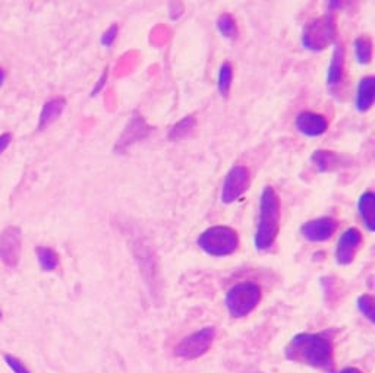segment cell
<instances>
[{
    "instance_id": "obj_7",
    "label": "cell",
    "mask_w": 375,
    "mask_h": 373,
    "mask_svg": "<svg viewBox=\"0 0 375 373\" xmlns=\"http://www.w3.org/2000/svg\"><path fill=\"white\" fill-rule=\"evenodd\" d=\"M251 183V175L248 168L243 166L233 167L226 175L223 186H222V202L223 204H232L238 200L249 188Z\"/></svg>"
},
{
    "instance_id": "obj_18",
    "label": "cell",
    "mask_w": 375,
    "mask_h": 373,
    "mask_svg": "<svg viewBox=\"0 0 375 373\" xmlns=\"http://www.w3.org/2000/svg\"><path fill=\"white\" fill-rule=\"evenodd\" d=\"M37 258L44 271H53L59 265V256L50 247H37Z\"/></svg>"
},
{
    "instance_id": "obj_21",
    "label": "cell",
    "mask_w": 375,
    "mask_h": 373,
    "mask_svg": "<svg viewBox=\"0 0 375 373\" xmlns=\"http://www.w3.org/2000/svg\"><path fill=\"white\" fill-rule=\"evenodd\" d=\"M217 28L220 31V34L227 37V38H234L238 34V28L236 22H234L233 17L230 13H223L220 18L217 21Z\"/></svg>"
},
{
    "instance_id": "obj_30",
    "label": "cell",
    "mask_w": 375,
    "mask_h": 373,
    "mask_svg": "<svg viewBox=\"0 0 375 373\" xmlns=\"http://www.w3.org/2000/svg\"><path fill=\"white\" fill-rule=\"evenodd\" d=\"M0 318H2V314H0Z\"/></svg>"
},
{
    "instance_id": "obj_15",
    "label": "cell",
    "mask_w": 375,
    "mask_h": 373,
    "mask_svg": "<svg viewBox=\"0 0 375 373\" xmlns=\"http://www.w3.org/2000/svg\"><path fill=\"white\" fill-rule=\"evenodd\" d=\"M359 215L369 231L375 230V195L372 192H365L358 200Z\"/></svg>"
},
{
    "instance_id": "obj_25",
    "label": "cell",
    "mask_w": 375,
    "mask_h": 373,
    "mask_svg": "<svg viewBox=\"0 0 375 373\" xmlns=\"http://www.w3.org/2000/svg\"><path fill=\"white\" fill-rule=\"evenodd\" d=\"M328 8L332 10H340L351 3V0H327Z\"/></svg>"
},
{
    "instance_id": "obj_2",
    "label": "cell",
    "mask_w": 375,
    "mask_h": 373,
    "mask_svg": "<svg viewBox=\"0 0 375 373\" xmlns=\"http://www.w3.org/2000/svg\"><path fill=\"white\" fill-rule=\"evenodd\" d=\"M280 228V200L273 188L262 189L260 200V220L255 233L258 251H267L277 239Z\"/></svg>"
},
{
    "instance_id": "obj_20",
    "label": "cell",
    "mask_w": 375,
    "mask_h": 373,
    "mask_svg": "<svg viewBox=\"0 0 375 373\" xmlns=\"http://www.w3.org/2000/svg\"><path fill=\"white\" fill-rule=\"evenodd\" d=\"M195 124H197V122H195V119H194L192 116L185 117V119H182V120L176 124V126H175L174 129L170 131L169 138H170V139H174V141H179V139L186 138L188 135H190V133L194 131Z\"/></svg>"
},
{
    "instance_id": "obj_14",
    "label": "cell",
    "mask_w": 375,
    "mask_h": 373,
    "mask_svg": "<svg viewBox=\"0 0 375 373\" xmlns=\"http://www.w3.org/2000/svg\"><path fill=\"white\" fill-rule=\"evenodd\" d=\"M65 105H66V101L65 98L62 97H57V98H53L50 101H47L44 105H43V110L40 113V123H38V129H45L47 126H50V124L62 115L65 110Z\"/></svg>"
},
{
    "instance_id": "obj_29",
    "label": "cell",
    "mask_w": 375,
    "mask_h": 373,
    "mask_svg": "<svg viewBox=\"0 0 375 373\" xmlns=\"http://www.w3.org/2000/svg\"><path fill=\"white\" fill-rule=\"evenodd\" d=\"M3 82H5V71L0 68V87L3 85Z\"/></svg>"
},
{
    "instance_id": "obj_27",
    "label": "cell",
    "mask_w": 375,
    "mask_h": 373,
    "mask_svg": "<svg viewBox=\"0 0 375 373\" xmlns=\"http://www.w3.org/2000/svg\"><path fill=\"white\" fill-rule=\"evenodd\" d=\"M106 80H107V73L104 72V73H103V76H101V80H100V81L97 82V85H96V89H94V91H92V96H96V94H99V91H100V89L103 88V84L106 82Z\"/></svg>"
},
{
    "instance_id": "obj_26",
    "label": "cell",
    "mask_w": 375,
    "mask_h": 373,
    "mask_svg": "<svg viewBox=\"0 0 375 373\" xmlns=\"http://www.w3.org/2000/svg\"><path fill=\"white\" fill-rule=\"evenodd\" d=\"M10 142H12V135L10 133L0 135V154L5 152V149L10 145Z\"/></svg>"
},
{
    "instance_id": "obj_12",
    "label": "cell",
    "mask_w": 375,
    "mask_h": 373,
    "mask_svg": "<svg viewBox=\"0 0 375 373\" xmlns=\"http://www.w3.org/2000/svg\"><path fill=\"white\" fill-rule=\"evenodd\" d=\"M343 75H345V47L337 44L327 71V84L332 88L337 87L343 81Z\"/></svg>"
},
{
    "instance_id": "obj_10",
    "label": "cell",
    "mask_w": 375,
    "mask_h": 373,
    "mask_svg": "<svg viewBox=\"0 0 375 373\" xmlns=\"http://www.w3.org/2000/svg\"><path fill=\"white\" fill-rule=\"evenodd\" d=\"M337 230V221L330 217L311 220L301 228L302 236L309 242H324L330 239Z\"/></svg>"
},
{
    "instance_id": "obj_19",
    "label": "cell",
    "mask_w": 375,
    "mask_h": 373,
    "mask_svg": "<svg viewBox=\"0 0 375 373\" xmlns=\"http://www.w3.org/2000/svg\"><path fill=\"white\" fill-rule=\"evenodd\" d=\"M233 81V69L229 61H225V64L220 66V71H218V80H217V85H218V91H220V94L223 97H226L230 91V85Z\"/></svg>"
},
{
    "instance_id": "obj_24",
    "label": "cell",
    "mask_w": 375,
    "mask_h": 373,
    "mask_svg": "<svg viewBox=\"0 0 375 373\" xmlns=\"http://www.w3.org/2000/svg\"><path fill=\"white\" fill-rule=\"evenodd\" d=\"M118 33H119V27H118V25H112V27L108 28V29L106 31V33L103 34V37H101V44H103V45H107V47H108V45H112V44L115 43L116 37H118Z\"/></svg>"
},
{
    "instance_id": "obj_3",
    "label": "cell",
    "mask_w": 375,
    "mask_h": 373,
    "mask_svg": "<svg viewBox=\"0 0 375 373\" xmlns=\"http://www.w3.org/2000/svg\"><path fill=\"white\" fill-rule=\"evenodd\" d=\"M198 246L211 256H227L238 249L239 237L227 226H214L198 237Z\"/></svg>"
},
{
    "instance_id": "obj_1",
    "label": "cell",
    "mask_w": 375,
    "mask_h": 373,
    "mask_svg": "<svg viewBox=\"0 0 375 373\" xmlns=\"http://www.w3.org/2000/svg\"><path fill=\"white\" fill-rule=\"evenodd\" d=\"M286 357L292 362L304 363L324 372L334 369V347L332 339L323 334H299L290 339Z\"/></svg>"
},
{
    "instance_id": "obj_23",
    "label": "cell",
    "mask_w": 375,
    "mask_h": 373,
    "mask_svg": "<svg viewBox=\"0 0 375 373\" xmlns=\"http://www.w3.org/2000/svg\"><path fill=\"white\" fill-rule=\"evenodd\" d=\"M5 362L8 363V366L12 369L13 373H29V370L24 366V363H21L17 357L13 356H6Z\"/></svg>"
},
{
    "instance_id": "obj_9",
    "label": "cell",
    "mask_w": 375,
    "mask_h": 373,
    "mask_svg": "<svg viewBox=\"0 0 375 373\" xmlns=\"http://www.w3.org/2000/svg\"><path fill=\"white\" fill-rule=\"evenodd\" d=\"M362 246V235L356 228H349L343 233L336 249V259L340 265H349Z\"/></svg>"
},
{
    "instance_id": "obj_4",
    "label": "cell",
    "mask_w": 375,
    "mask_h": 373,
    "mask_svg": "<svg viewBox=\"0 0 375 373\" xmlns=\"http://www.w3.org/2000/svg\"><path fill=\"white\" fill-rule=\"evenodd\" d=\"M336 37V21L332 13L323 15V17L311 21L302 34L304 47L311 52H321L328 44H332Z\"/></svg>"
},
{
    "instance_id": "obj_28",
    "label": "cell",
    "mask_w": 375,
    "mask_h": 373,
    "mask_svg": "<svg viewBox=\"0 0 375 373\" xmlns=\"http://www.w3.org/2000/svg\"><path fill=\"white\" fill-rule=\"evenodd\" d=\"M340 373H362V372L355 369V367H349V369H343Z\"/></svg>"
},
{
    "instance_id": "obj_22",
    "label": "cell",
    "mask_w": 375,
    "mask_h": 373,
    "mask_svg": "<svg viewBox=\"0 0 375 373\" xmlns=\"http://www.w3.org/2000/svg\"><path fill=\"white\" fill-rule=\"evenodd\" d=\"M358 307L369 321H374V299H372V296H368V294H365V296L359 298Z\"/></svg>"
},
{
    "instance_id": "obj_11",
    "label": "cell",
    "mask_w": 375,
    "mask_h": 373,
    "mask_svg": "<svg viewBox=\"0 0 375 373\" xmlns=\"http://www.w3.org/2000/svg\"><path fill=\"white\" fill-rule=\"evenodd\" d=\"M296 128L305 136H321L328 128V120L318 113L302 112L296 117Z\"/></svg>"
},
{
    "instance_id": "obj_17",
    "label": "cell",
    "mask_w": 375,
    "mask_h": 373,
    "mask_svg": "<svg viewBox=\"0 0 375 373\" xmlns=\"http://www.w3.org/2000/svg\"><path fill=\"white\" fill-rule=\"evenodd\" d=\"M355 56L361 65H369L372 60V41L368 37H359L355 41Z\"/></svg>"
},
{
    "instance_id": "obj_16",
    "label": "cell",
    "mask_w": 375,
    "mask_h": 373,
    "mask_svg": "<svg viewBox=\"0 0 375 373\" xmlns=\"http://www.w3.org/2000/svg\"><path fill=\"white\" fill-rule=\"evenodd\" d=\"M311 160H312V164H314V167L318 170V172L327 173V172H332V170L339 167L340 155L333 152V151L321 149V151H316L314 154H312Z\"/></svg>"
},
{
    "instance_id": "obj_6",
    "label": "cell",
    "mask_w": 375,
    "mask_h": 373,
    "mask_svg": "<svg viewBox=\"0 0 375 373\" xmlns=\"http://www.w3.org/2000/svg\"><path fill=\"white\" fill-rule=\"evenodd\" d=\"M214 338H215V330L211 328V326L204 330H199L194 332L192 335L186 337L176 347L175 354L181 357V359H188V360L198 359V357L204 356L210 350Z\"/></svg>"
},
{
    "instance_id": "obj_13",
    "label": "cell",
    "mask_w": 375,
    "mask_h": 373,
    "mask_svg": "<svg viewBox=\"0 0 375 373\" xmlns=\"http://www.w3.org/2000/svg\"><path fill=\"white\" fill-rule=\"evenodd\" d=\"M375 101V78L365 76L358 85L356 108L361 113L368 112Z\"/></svg>"
},
{
    "instance_id": "obj_5",
    "label": "cell",
    "mask_w": 375,
    "mask_h": 373,
    "mask_svg": "<svg viewBox=\"0 0 375 373\" xmlns=\"http://www.w3.org/2000/svg\"><path fill=\"white\" fill-rule=\"evenodd\" d=\"M261 302V288L253 283H242L230 288L226 296V305L233 318L249 315Z\"/></svg>"
},
{
    "instance_id": "obj_8",
    "label": "cell",
    "mask_w": 375,
    "mask_h": 373,
    "mask_svg": "<svg viewBox=\"0 0 375 373\" xmlns=\"http://www.w3.org/2000/svg\"><path fill=\"white\" fill-rule=\"evenodd\" d=\"M22 235L21 230L15 226L5 228L0 235V259L9 268L18 265L21 258Z\"/></svg>"
}]
</instances>
